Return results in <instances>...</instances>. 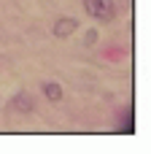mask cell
<instances>
[{
    "mask_svg": "<svg viewBox=\"0 0 151 154\" xmlns=\"http://www.w3.org/2000/svg\"><path fill=\"white\" fill-rule=\"evenodd\" d=\"M84 8H86V14L92 19H97L103 24L116 19V3L113 0H84Z\"/></svg>",
    "mask_w": 151,
    "mask_h": 154,
    "instance_id": "1",
    "label": "cell"
},
{
    "mask_svg": "<svg viewBox=\"0 0 151 154\" xmlns=\"http://www.w3.org/2000/svg\"><path fill=\"white\" fill-rule=\"evenodd\" d=\"M73 30H78V22H76L73 16H62V19H57L54 27H51V32H54L57 38H68V35H73Z\"/></svg>",
    "mask_w": 151,
    "mask_h": 154,
    "instance_id": "2",
    "label": "cell"
},
{
    "mask_svg": "<svg viewBox=\"0 0 151 154\" xmlns=\"http://www.w3.org/2000/svg\"><path fill=\"white\" fill-rule=\"evenodd\" d=\"M41 89H43V95H46L49 103H59V100H62V87H59L57 81H46Z\"/></svg>",
    "mask_w": 151,
    "mask_h": 154,
    "instance_id": "3",
    "label": "cell"
},
{
    "mask_svg": "<svg viewBox=\"0 0 151 154\" xmlns=\"http://www.w3.org/2000/svg\"><path fill=\"white\" fill-rule=\"evenodd\" d=\"M11 106H14L16 111H24V114H30V111H32V103H30V95H27V92L16 95V97L11 100Z\"/></svg>",
    "mask_w": 151,
    "mask_h": 154,
    "instance_id": "4",
    "label": "cell"
},
{
    "mask_svg": "<svg viewBox=\"0 0 151 154\" xmlns=\"http://www.w3.org/2000/svg\"><path fill=\"white\" fill-rule=\"evenodd\" d=\"M95 41H97V30H89L86 32V43H95Z\"/></svg>",
    "mask_w": 151,
    "mask_h": 154,
    "instance_id": "5",
    "label": "cell"
}]
</instances>
